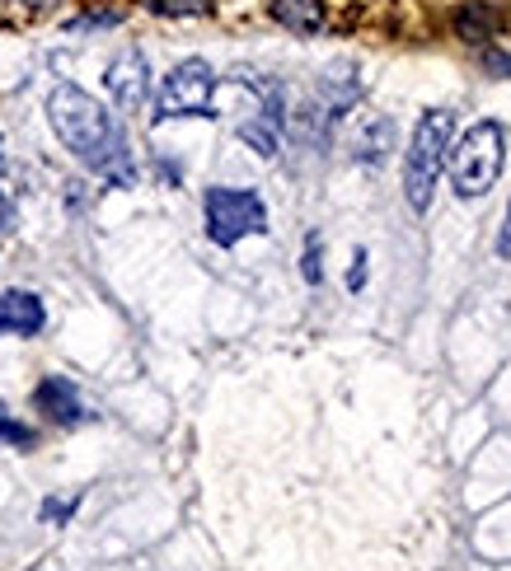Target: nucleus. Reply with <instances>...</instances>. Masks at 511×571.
I'll list each match as a JSON object with an SVG mask.
<instances>
[{"mask_svg": "<svg viewBox=\"0 0 511 571\" xmlns=\"http://www.w3.org/2000/svg\"><path fill=\"white\" fill-rule=\"evenodd\" d=\"M347 286H352V291H362V286H366V254H362V248H357V258H352V272H347Z\"/></svg>", "mask_w": 511, "mask_h": 571, "instance_id": "16", "label": "nucleus"}, {"mask_svg": "<svg viewBox=\"0 0 511 571\" xmlns=\"http://www.w3.org/2000/svg\"><path fill=\"white\" fill-rule=\"evenodd\" d=\"M155 14H169V19H193V14H207L212 6L207 0H146Z\"/></svg>", "mask_w": 511, "mask_h": 571, "instance_id": "12", "label": "nucleus"}, {"mask_svg": "<svg viewBox=\"0 0 511 571\" xmlns=\"http://www.w3.org/2000/svg\"><path fill=\"white\" fill-rule=\"evenodd\" d=\"M451 131H455V112L451 108L422 112L417 127H413V141L404 150V197H409V207L417 216L432 211V193H436L441 174H446Z\"/></svg>", "mask_w": 511, "mask_h": 571, "instance_id": "2", "label": "nucleus"}, {"mask_svg": "<svg viewBox=\"0 0 511 571\" xmlns=\"http://www.w3.org/2000/svg\"><path fill=\"white\" fill-rule=\"evenodd\" d=\"M48 122L57 131V141L71 150L80 165H90L108 183H118V188H131V183H137L122 127L114 122V112H108L95 95H85L80 85L66 80V85L52 89L48 95Z\"/></svg>", "mask_w": 511, "mask_h": 571, "instance_id": "1", "label": "nucleus"}, {"mask_svg": "<svg viewBox=\"0 0 511 571\" xmlns=\"http://www.w3.org/2000/svg\"><path fill=\"white\" fill-rule=\"evenodd\" d=\"M76 506H80V496H66V501H48V506H42V520H57V524H61V520L71 515Z\"/></svg>", "mask_w": 511, "mask_h": 571, "instance_id": "15", "label": "nucleus"}, {"mask_svg": "<svg viewBox=\"0 0 511 571\" xmlns=\"http://www.w3.org/2000/svg\"><path fill=\"white\" fill-rule=\"evenodd\" d=\"M0 441H10V445H24V450L33 445V431H29L24 422H14L6 403H0Z\"/></svg>", "mask_w": 511, "mask_h": 571, "instance_id": "13", "label": "nucleus"}, {"mask_svg": "<svg viewBox=\"0 0 511 571\" xmlns=\"http://www.w3.org/2000/svg\"><path fill=\"white\" fill-rule=\"evenodd\" d=\"M483 66H488V71L511 76V57H507V52H488V57H483Z\"/></svg>", "mask_w": 511, "mask_h": 571, "instance_id": "19", "label": "nucleus"}, {"mask_svg": "<svg viewBox=\"0 0 511 571\" xmlns=\"http://www.w3.org/2000/svg\"><path fill=\"white\" fill-rule=\"evenodd\" d=\"M0 165H6V146H0Z\"/></svg>", "mask_w": 511, "mask_h": 571, "instance_id": "20", "label": "nucleus"}, {"mask_svg": "<svg viewBox=\"0 0 511 571\" xmlns=\"http://www.w3.org/2000/svg\"><path fill=\"white\" fill-rule=\"evenodd\" d=\"M498 258H511V201H507V216H502V230H498Z\"/></svg>", "mask_w": 511, "mask_h": 571, "instance_id": "17", "label": "nucleus"}, {"mask_svg": "<svg viewBox=\"0 0 511 571\" xmlns=\"http://www.w3.org/2000/svg\"><path fill=\"white\" fill-rule=\"evenodd\" d=\"M502 165H507V127L493 122V118L474 122V127L451 146V155H446L455 197H464V201H470V197H488V193L498 188Z\"/></svg>", "mask_w": 511, "mask_h": 571, "instance_id": "3", "label": "nucleus"}, {"mask_svg": "<svg viewBox=\"0 0 511 571\" xmlns=\"http://www.w3.org/2000/svg\"><path fill=\"white\" fill-rule=\"evenodd\" d=\"M42 324H48V309H42L38 295H29V291H6L0 295V337L6 333L33 337V333H42Z\"/></svg>", "mask_w": 511, "mask_h": 571, "instance_id": "8", "label": "nucleus"}, {"mask_svg": "<svg viewBox=\"0 0 511 571\" xmlns=\"http://www.w3.org/2000/svg\"><path fill=\"white\" fill-rule=\"evenodd\" d=\"M301 272H305V282H309V286H320V277H324V263H320V235H309V239H305Z\"/></svg>", "mask_w": 511, "mask_h": 571, "instance_id": "14", "label": "nucleus"}, {"mask_svg": "<svg viewBox=\"0 0 511 571\" xmlns=\"http://www.w3.org/2000/svg\"><path fill=\"white\" fill-rule=\"evenodd\" d=\"M203 216H207L212 244H220V248H235L239 239L268 230V207H263V197L249 188H207Z\"/></svg>", "mask_w": 511, "mask_h": 571, "instance_id": "4", "label": "nucleus"}, {"mask_svg": "<svg viewBox=\"0 0 511 571\" xmlns=\"http://www.w3.org/2000/svg\"><path fill=\"white\" fill-rule=\"evenodd\" d=\"M268 14L292 33H320L324 29V6L320 0H268Z\"/></svg>", "mask_w": 511, "mask_h": 571, "instance_id": "10", "label": "nucleus"}, {"mask_svg": "<svg viewBox=\"0 0 511 571\" xmlns=\"http://www.w3.org/2000/svg\"><path fill=\"white\" fill-rule=\"evenodd\" d=\"M212 95H216V71L203 57H188V61H179L165 76L160 95H155V122H169V118H216Z\"/></svg>", "mask_w": 511, "mask_h": 571, "instance_id": "5", "label": "nucleus"}, {"mask_svg": "<svg viewBox=\"0 0 511 571\" xmlns=\"http://www.w3.org/2000/svg\"><path fill=\"white\" fill-rule=\"evenodd\" d=\"M239 141H249L263 159H273V155H277V122H268V118H258V122H239Z\"/></svg>", "mask_w": 511, "mask_h": 571, "instance_id": "11", "label": "nucleus"}, {"mask_svg": "<svg viewBox=\"0 0 511 571\" xmlns=\"http://www.w3.org/2000/svg\"><path fill=\"white\" fill-rule=\"evenodd\" d=\"M394 146V127L385 112H371V118H357V131H352V159L362 165H381Z\"/></svg>", "mask_w": 511, "mask_h": 571, "instance_id": "9", "label": "nucleus"}, {"mask_svg": "<svg viewBox=\"0 0 511 571\" xmlns=\"http://www.w3.org/2000/svg\"><path fill=\"white\" fill-rule=\"evenodd\" d=\"M33 403L48 413L57 426H80L85 417H90V407H85V398H80V390L71 380H61V375H48L38 384V394H33Z\"/></svg>", "mask_w": 511, "mask_h": 571, "instance_id": "7", "label": "nucleus"}, {"mask_svg": "<svg viewBox=\"0 0 511 571\" xmlns=\"http://www.w3.org/2000/svg\"><path fill=\"white\" fill-rule=\"evenodd\" d=\"M14 230V201L0 193V235H10Z\"/></svg>", "mask_w": 511, "mask_h": 571, "instance_id": "18", "label": "nucleus"}, {"mask_svg": "<svg viewBox=\"0 0 511 571\" xmlns=\"http://www.w3.org/2000/svg\"><path fill=\"white\" fill-rule=\"evenodd\" d=\"M104 89L108 99L118 104V112H141L146 108V95H150V66L141 52H122L104 76Z\"/></svg>", "mask_w": 511, "mask_h": 571, "instance_id": "6", "label": "nucleus"}]
</instances>
